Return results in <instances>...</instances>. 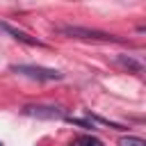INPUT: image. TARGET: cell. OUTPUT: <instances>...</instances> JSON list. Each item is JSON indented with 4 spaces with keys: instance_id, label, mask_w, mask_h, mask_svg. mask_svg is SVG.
I'll return each mask as SVG.
<instances>
[{
    "instance_id": "6da1fadb",
    "label": "cell",
    "mask_w": 146,
    "mask_h": 146,
    "mask_svg": "<svg viewBox=\"0 0 146 146\" xmlns=\"http://www.w3.org/2000/svg\"><path fill=\"white\" fill-rule=\"evenodd\" d=\"M59 34L71 36V39H82V41H123L121 36H114L110 32L103 30H91V27H82V25H59L57 27Z\"/></svg>"
},
{
    "instance_id": "7a4b0ae2",
    "label": "cell",
    "mask_w": 146,
    "mask_h": 146,
    "mask_svg": "<svg viewBox=\"0 0 146 146\" xmlns=\"http://www.w3.org/2000/svg\"><path fill=\"white\" fill-rule=\"evenodd\" d=\"M11 71L30 80H39V82H52V80L64 78V73L57 68H46V66H34V64H11Z\"/></svg>"
},
{
    "instance_id": "3957f363",
    "label": "cell",
    "mask_w": 146,
    "mask_h": 146,
    "mask_svg": "<svg viewBox=\"0 0 146 146\" xmlns=\"http://www.w3.org/2000/svg\"><path fill=\"white\" fill-rule=\"evenodd\" d=\"M21 114L32 116V119H43V121H57L66 116V110L59 105H46V103H32V105H23Z\"/></svg>"
},
{
    "instance_id": "277c9868",
    "label": "cell",
    "mask_w": 146,
    "mask_h": 146,
    "mask_svg": "<svg viewBox=\"0 0 146 146\" xmlns=\"http://www.w3.org/2000/svg\"><path fill=\"white\" fill-rule=\"evenodd\" d=\"M0 30L2 32H7V34H11L16 41H21V43H27V46H46L43 41H39L36 36H30L27 32H23V30H18V27H14V25H9V23H0Z\"/></svg>"
},
{
    "instance_id": "5b68a950",
    "label": "cell",
    "mask_w": 146,
    "mask_h": 146,
    "mask_svg": "<svg viewBox=\"0 0 146 146\" xmlns=\"http://www.w3.org/2000/svg\"><path fill=\"white\" fill-rule=\"evenodd\" d=\"M114 62H116L119 66H123V68L132 71V73H141V62H137V59H135V57H130V55H116V57H114Z\"/></svg>"
},
{
    "instance_id": "8992f818",
    "label": "cell",
    "mask_w": 146,
    "mask_h": 146,
    "mask_svg": "<svg viewBox=\"0 0 146 146\" xmlns=\"http://www.w3.org/2000/svg\"><path fill=\"white\" fill-rule=\"evenodd\" d=\"M87 119H89L91 123H103V125H110V128H114V130H125V125H121V123H116V121H110V119H105V116L91 114V112H87Z\"/></svg>"
},
{
    "instance_id": "52a82bcc",
    "label": "cell",
    "mask_w": 146,
    "mask_h": 146,
    "mask_svg": "<svg viewBox=\"0 0 146 146\" xmlns=\"http://www.w3.org/2000/svg\"><path fill=\"white\" fill-rule=\"evenodd\" d=\"M68 146H103V141L98 137H91V135H82V137H75Z\"/></svg>"
},
{
    "instance_id": "ba28073f",
    "label": "cell",
    "mask_w": 146,
    "mask_h": 146,
    "mask_svg": "<svg viewBox=\"0 0 146 146\" xmlns=\"http://www.w3.org/2000/svg\"><path fill=\"white\" fill-rule=\"evenodd\" d=\"M119 146H146V141L135 135H123V137H119Z\"/></svg>"
},
{
    "instance_id": "9c48e42d",
    "label": "cell",
    "mask_w": 146,
    "mask_h": 146,
    "mask_svg": "<svg viewBox=\"0 0 146 146\" xmlns=\"http://www.w3.org/2000/svg\"><path fill=\"white\" fill-rule=\"evenodd\" d=\"M66 121L73 123V125H80V128H94V123H91L89 119H73V116H66Z\"/></svg>"
},
{
    "instance_id": "30bf717a",
    "label": "cell",
    "mask_w": 146,
    "mask_h": 146,
    "mask_svg": "<svg viewBox=\"0 0 146 146\" xmlns=\"http://www.w3.org/2000/svg\"><path fill=\"white\" fill-rule=\"evenodd\" d=\"M0 146H2V141H0Z\"/></svg>"
}]
</instances>
